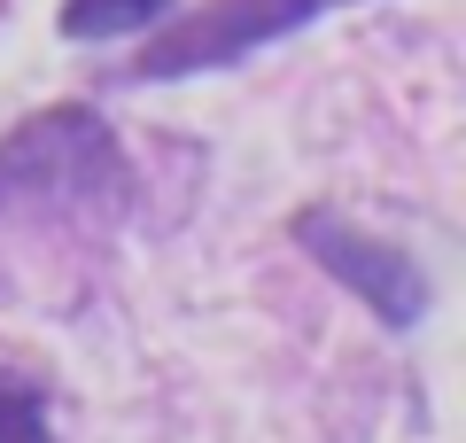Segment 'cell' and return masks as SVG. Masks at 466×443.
Wrapping results in <instances>:
<instances>
[{"instance_id":"6da1fadb","label":"cell","mask_w":466,"mask_h":443,"mask_svg":"<svg viewBox=\"0 0 466 443\" xmlns=\"http://www.w3.org/2000/svg\"><path fill=\"white\" fill-rule=\"evenodd\" d=\"M125 202H133V164L109 117H94L86 101H55L0 140V226L39 218V226L101 233Z\"/></svg>"},{"instance_id":"7a4b0ae2","label":"cell","mask_w":466,"mask_h":443,"mask_svg":"<svg viewBox=\"0 0 466 443\" xmlns=\"http://www.w3.org/2000/svg\"><path fill=\"white\" fill-rule=\"evenodd\" d=\"M327 8H350V0H210V8H195V16H179L171 32H156L148 47L133 55L125 78L156 86V78H202V70H226V63H241V55H257V47H272V39L319 24Z\"/></svg>"},{"instance_id":"3957f363","label":"cell","mask_w":466,"mask_h":443,"mask_svg":"<svg viewBox=\"0 0 466 443\" xmlns=\"http://www.w3.org/2000/svg\"><path fill=\"white\" fill-rule=\"evenodd\" d=\"M296 249L303 257H319L334 280H342L358 304H366L381 327H412L420 312H428V280H420V264L404 257L397 242H373V233H358L350 218L334 211H303L296 218Z\"/></svg>"},{"instance_id":"277c9868","label":"cell","mask_w":466,"mask_h":443,"mask_svg":"<svg viewBox=\"0 0 466 443\" xmlns=\"http://www.w3.org/2000/svg\"><path fill=\"white\" fill-rule=\"evenodd\" d=\"M171 0H63V39H125V32H148Z\"/></svg>"},{"instance_id":"5b68a950","label":"cell","mask_w":466,"mask_h":443,"mask_svg":"<svg viewBox=\"0 0 466 443\" xmlns=\"http://www.w3.org/2000/svg\"><path fill=\"white\" fill-rule=\"evenodd\" d=\"M0 443H55L47 420V389L16 366H0Z\"/></svg>"}]
</instances>
